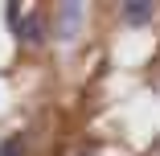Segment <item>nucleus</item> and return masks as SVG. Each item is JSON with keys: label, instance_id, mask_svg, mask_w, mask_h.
Returning a JSON list of instances; mask_svg holds the SVG:
<instances>
[{"label": "nucleus", "instance_id": "obj_1", "mask_svg": "<svg viewBox=\"0 0 160 156\" xmlns=\"http://www.w3.org/2000/svg\"><path fill=\"white\" fill-rule=\"evenodd\" d=\"M82 21H86V8H82V0H62L58 4V13H53V25H49V33L58 37V41H78V33H82Z\"/></svg>", "mask_w": 160, "mask_h": 156}, {"label": "nucleus", "instance_id": "obj_2", "mask_svg": "<svg viewBox=\"0 0 160 156\" xmlns=\"http://www.w3.org/2000/svg\"><path fill=\"white\" fill-rule=\"evenodd\" d=\"M12 37H17L21 45H33V41L41 45V41L49 37V25H45V17H41V13H29V17L21 21V29H17Z\"/></svg>", "mask_w": 160, "mask_h": 156}, {"label": "nucleus", "instance_id": "obj_5", "mask_svg": "<svg viewBox=\"0 0 160 156\" xmlns=\"http://www.w3.org/2000/svg\"><path fill=\"white\" fill-rule=\"evenodd\" d=\"M4 21L12 25V33L21 29V21H25V13H21V4H4Z\"/></svg>", "mask_w": 160, "mask_h": 156}, {"label": "nucleus", "instance_id": "obj_3", "mask_svg": "<svg viewBox=\"0 0 160 156\" xmlns=\"http://www.w3.org/2000/svg\"><path fill=\"white\" fill-rule=\"evenodd\" d=\"M156 17V4L152 0H123V21L127 25H148Z\"/></svg>", "mask_w": 160, "mask_h": 156}, {"label": "nucleus", "instance_id": "obj_4", "mask_svg": "<svg viewBox=\"0 0 160 156\" xmlns=\"http://www.w3.org/2000/svg\"><path fill=\"white\" fill-rule=\"evenodd\" d=\"M0 156H25V132H8L0 140Z\"/></svg>", "mask_w": 160, "mask_h": 156}]
</instances>
